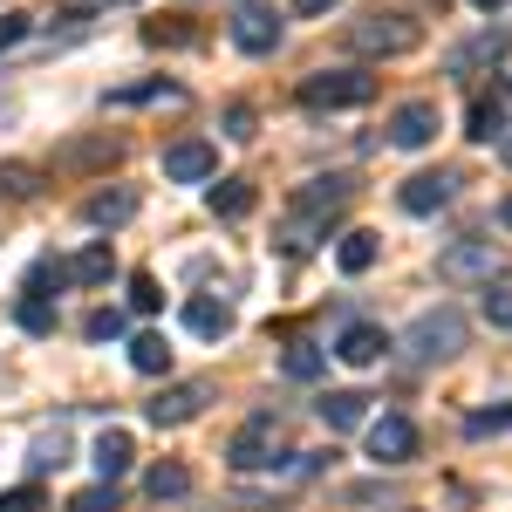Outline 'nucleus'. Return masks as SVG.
Here are the masks:
<instances>
[{
    "label": "nucleus",
    "mask_w": 512,
    "mask_h": 512,
    "mask_svg": "<svg viewBox=\"0 0 512 512\" xmlns=\"http://www.w3.org/2000/svg\"><path fill=\"white\" fill-rule=\"evenodd\" d=\"M376 96V76L369 69H315L301 82V103L308 110H362Z\"/></svg>",
    "instance_id": "obj_5"
},
{
    "label": "nucleus",
    "mask_w": 512,
    "mask_h": 512,
    "mask_svg": "<svg viewBox=\"0 0 512 512\" xmlns=\"http://www.w3.org/2000/svg\"><path fill=\"white\" fill-rule=\"evenodd\" d=\"M89 458H96V472H103V485H117V478L130 472V458H137V444H130V431H103Z\"/></svg>",
    "instance_id": "obj_18"
},
{
    "label": "nucleus",
    "mask_w": 512,
    "mask_h": 512,
    "mask_svg": "<svg viewBox=\"0 0 512 512\" xmlns=\"http://www.w3.org/2000/svg\"><path fill=\"white\" fill-rule=\"evenodd\" d=\"M185 328L205 335V342H226V335H233V308L212 301V294H192V301H185Z\"/></svg>",
    "instance_id": "obj_15"
},
{
    "label": "nucleus",
    "mask_w": 512,
    "mask_h": 512,
    "mask_svg": "<svg viewBox=\"0 0 512 512\" xmlns=\"http://www.w3.org/2000/svg\"><path fill=\"white\" fill-rule=\"evenodd\" d=\"M349 48H355V55H369V62L417 55V48H424V21H410V14H362V21L349 28Z\"/></svg>",
    "instance_id": "obj_2"
},
{
    "label": "nucleus",
    "mask_w": 512,
    "mask_h": 512,
    "mask_svg": "<svg viewBox=\"0 0 512 512\" xmlns=\"http://www.w3.org/2000/svg\"><path fill=\"white\" fill-rule=\"evenodd\" d=\"M396 512H410V506H396Z\"/></svg>",
    "instance_id": "obj_45"
},
{
    "label": "nucleus",
    "mask_w": 512,
    "mask_h": 512,
    "mask_svg": "<svg viewBox=\"0 0 512 512\" xmlns=\"http://www.w3.org/2000/svg\"><path fill=\"white\" fill-rule=\"evenodd\" d=\"M376 253H383V233H362V226H355V233H342V246H335V267H342V274H369Z\"/></svg>",
    "instance_id": "obj_20"
},
{
    "label": "nucleus",
    "mask_w": 512,
    "mask_h": 512,
    "mask_svg": "<svg viewBox=\"0 0 512 512\" xmlns=\"http://www.w3.org/2000/svg\"><path fill=\"white\" fill-rule=\"evenodd\" d=\"M472 7H478V14H499V7H506V0H472Z\"/></svg>",
    "instance_id": "obj_43"
},
{
    "label": "nucleus",
    "mask_w": 512,
    "mask_h": 512,
    "mask_svg": "<svg viewBox=\"0 0 512 512\" xmlns=\"http://www.w3.org/2000/svg\"><path fill=\"white\" fill-rule=\"evenodd\" d=\"M485 321L492 328H512V287H485Z\"/></svg>",
    "instance_id": "obj_33"
},
{
    "label": "nucleus",
    "mask_w": 512,
    "mask_h": 512,
    "mask_svg": "<svg viewBox=\"0 0 512 512\" xmlns=\"http://www.w3.org/2000/svg\"><path fill=\"white\" fill-rule=\"evenodd\" d=\"M158 96H164V103H178L185 89H178V82H130V89H117V96H110V103L123 110V103H158Z\"/></svg>",
    "instance_id": "obj_28"
},
{
    "label": "nucleus",
    "mask_w": 512,
    "mask_h": 512,
    "mask_svg": "<svg viewBox=\"0 0 512 512\" xmlns=\"http://www.w3.org/2000/svg\"><path fill=\"white\" fill-rule=\"evenodd\" d=\"M205 198H212L219 219H246V212H253V185H246V178H219Z\"/></svg>",
    "instance_id": "obj_22"
},
{
    "label": "nucleus",
    "mask_w": 512,
    "mask_h": 512,
    "mask_svg": "<svg viewBox=\"0 0 512 512\" xmlns=\"http://www.w3.org/2000/svg\"><path fill=\"white\" fill-rule=\"evenodd\" d=\"M431 137H437V103H431V96L403 103V110L390 117V144H396V151H424Z\"/></svg>",
    "instance_id": "obj_11"
},
{
    "label": "nucleus",
    "mask_w": 512,
    "mask_h": 512,
    "mask_svg": "<svg viewBox=\"0 0 512 512\" xmlns=\"http://www.w3.org/2000/svg\"><path fill=\"white\" fill-rule=\"evenodd\" d=\"M355 198V178L349 171H328V178H308L301 192H294V212H287V226H280V246L287 253H308L315 239H328V226L342 219V205Z\"/></svg>",
    "instance_id": "obj_1"
},
{
    "label": "nucleus",
    "mask_w": 512,
    "mask_h": 512,
    "mask_svg": "<svg viewBox=\"0 0 512 512\" xmlns=\"http://www.w3.org/2000/svg\"><path fill=\"white\" fill-rule=\"evenodd\" d=\"M110 267H117V260H110V246H82L76 260H69V280H82V287H103V280H110Z\"/></svg>",
    "instance_id": "obj_23"
},
{
    "label": "nucleus",
    "mask_w": 512,
    "mask_h": 512,
    "mask_svg": "<svg viewBox=\"0 0 512 512\" xmlns=\"http://www.w3.org/2000/svg\"><path fill=\"white\" fill-rule=\"evenodd\" d=\"M451 192H458V178H451V171H417V178H403L396 205H403L410 219H431V212L451 205Z\"/></svg>",
    "instance_id": "obj_9"
},
{
    "label": "nucleus",
    "mask_w": 512,
    "mask_h": 512,
    "mask_svg": "<svg viewBox=\"0 0 512 512\" xmlns=\"http://www.w3.org/2000/svg\"><path fill=\"white\" fill-rule=\"evenodd\" d=\"M315 410H321L328 431H355V424H369V396H362V390H328Z\"/></svg>",
    "instance_id": "obj_17"
},
{
    "label": "nucleus",
    "mask_w": 512,
    "mask_h": 512,
    "mask_svg": "<svg viewBox=\"0 0 512 512\" xmlns=\"http://www.w3.org/2000/svg\"><path fill=\"white\" fill-rule=\"evenodd\" d=\"M274 444H280V417L274 410H253L233 431V444H226V465L233 472H267L274 465Z\"/></svg>",
    "instance_id": "obj_6"
},
{
    "label": "nucleus",
    "mask_w": 512,
    "mask_h": 512,
    "mask_svg": "<svg viewBox=\"0 0 512 512\" xmlns=\"http://www.w3.org/2000/svg\"><path fill=\"white\" fill-rule=\"evenodd\" d=\"M205 403H212V383H205V376H192V383H171V390L151 403V424H158V431H178V424H192Z\"/></svg>",
    "instance_id": "obj_8"
},
{
    "label": "nucleus",
    "mask_w": 512,
    "mask_h": 512,
    "mask_svg": "<svg viewBox=\"0 0 512 512\" xmlns=\"http://www.w3.org/2000/svg\"><path fill=\"white\" fill-rule=\"evenodd\" d=\"M123 144L103 130V137H89V144H69V151H55V171H103V164H117Z\"/></svg>",
    "instance_id": "obj_16"
},
{
    "label": "nucleus",
    "mask_w": 512,
    "mask_h": 512,
    "mask_svg": "<svg viewBox=\"0 0 512 512\" xmlns=\"http://www.w3.org/2000/svg\"><path fill=\"white\" fill-rule=\"evenodd\" d=\"M472 137H478V144L506 137V103H499V96H478V103H472Z\"/></svg>",
    "instance_id": "obj_25"
},
{
    "label": "nucleus",
    "mask_w": 512,
    "mask_h": 512,
    "mask_svg": "<svg viewBox=\"0 0 512 512\" xmlns=\"http://www.w3.org/2000/svg\"><path fill=\"white\" fill-rule=\"evenodd\" d=\"M369 458L376 465H410L417 458V424L410 417H376L369 424Z\"/></svg>",
    "instance_id": "obj_10"
},
{
    "label": "nucleus",
    "mask_w": 512,
    "mask_h": 512,
    "mask_svg": "<svg viewBox=\"0 0 512 512\" xmlns=\"http://www.w3.org/2000/svg\"><path fill=\"white\" fill-rule=\"evenodd\" d=\"M130 362H137L144 376H164V369H171V349H164V335H137V342H130Z\"/></svg>",
    "instance_id": "obj_27"
},
{
    "label": "nucleus",
    "mask_w": 512,
    "mask_h": 512,
    "mask_svg": "<svg viewBox=\"0 0 512 512\" xmlns=\"http://www.w3.org/2000/svg\"><path fill=\"white\" fill-rule=\"evenodd\" d=\"M144 41H171V48H178V41H192V28H178V21H151V28H144Z\"/></svg>",
    "instance_id": "obj_39"
},
{
    "label": "nucleus",
    "mask_w": 512,
    "mask_h": 512,
    "mask_svg": "<svg viewBox=\"0 0 512 512\" xmlns=\"http://www.w3.org/2000/svg\"><path fill=\"white\" fill-rule=\"evenodd\" d=\"M499 274H506V246H492V239H458V246L437 253L444 287H492Z\"/></svg>",
    "instance_id": "obj_4"
},
{
    "label": "nucleus",
    "mask_w": 512,
    "mask_h": 512,
    "mask_svg": "<svg viewBox=\"0 0 512 512\" xmlns=\"http://www.w3.org/2000/svg\"><path fill=\"white\" fill-rule=\"evenodd\" d=\"M233 48H239V55H274V48H280L274 7H246V14L233 21Z\"/></svg>",
    "instance_id": "obj_13"
},
{
    "label": "nucleus",
    "mask_w": 512,
    "mask_h": 512,
    "mask_svg": "<svg viewBox=\"0 0 512 512\" xmlns=\"http://www.w3.org/2000/svg\"><path fill=\"white\" fill-rule=\"evenodd\" d=\"M499 219H506V226H512V198H506V205H499Z\"/></svg>",
    "instance_id": "obj_44"
},
{
    "label": "nucleus",
    "mask_w": 512,
    "mask_h": 512,
    "mask_svg": "<svg viewBox=\"0 0 512 512\" xmlns=\"http://www.w3.org/2000/svg\"><path fill=\"white\" fill-rule=\"evenodd\" d=\"M62 7H69V14H89V7H103V0H62Z\"/></svg>",
    "instance_id": "obj_42"
},
{
    "label": "nucleus",
    "mask_w": 512,
    "mask_h": 512,
    "mask_svg": "<svg viewBox=\"0 0 512 512\" xmlns=\"http://www.w3.org/2000/svg\"><path fill=\"white\" fill-rule=\"evenodd\" d=\"M123 328H130V321H123V308H96V315L82 321V335H89V342H117Z\"/></svg>",
    "instance_id": "obj_30"
},
{
    "label": "nucleus",
    "mask_w": 512,
    "mask_h": 512,
    "mask_svg": "<svg viewBox=\"0 0 512 512\" xmlns=\"http://www.w3.org/2000/svg\"><path fill=\"white\" fill-rule=\"evenodd\" d=\"M158 274H130V308H137V315H158Z\"/></svg>",
    "instance_id": "obj_31"
},
{
    "label": "nucleus",
    "mask_w": 512,
    "mask_h": 512,
    "mask_svg": "<svg viewBox=\"0 0 512 512\" xmlns=\"http://www.w3.org/2000/svg\"><path fill=\"white\" fill-rule=\"evenodd\" d=\"M383 349H390V335H383L376 321H349V328L335 335V355H342L349 369H369V362H383Z\"/></svg>",
    "instance_id": "obj_12"
},
{
    "label": "nucleus",
    "mask_w": 512,
    "mask_h": 512,
    "mask_svg": "<svg viewBox=\"0 0 512 512\" xmlns=\"http://www.w3.org/2000/svg\"><path fill=\"white\" fill-rule=\"evenodd\" d=\"M0 512H41V485H14V492H0Z\"/></svg>",
    "instance_id": "obj_37"
},
{
    "label": "nucleus",
    "mask_w": 512,
    "mask_h": 512,
    "mask_svg": "<svg viewBox=\"0 0 512 512\" xmlns=\"http://www.w3.org/2000/svg\"><path fill=\"white\" fill-rule=\"evenodd\" d=\"M144 492H151V499H185V492H192V472H185V465H151Z\"/></svg>",
    "instance_id": "obj_26"
},
{
    "label": "nucleus",
    "mask_w": 512,
    "mask_h": 512,
    "mask_svg": "<svg viewBox=\"0 0 512 512\" xmlns=\"http://www.w3.org/2000/svg\"><path fill=\"white\" fill-rule=\"evenodd\" d=\"M465 342H472V328H465L458 308H424V315L403 328V355L410 362H451Z\"/></svg>",
    "instance_id": "obj_3"
},
{
    "label": "nucleus",
    "mask_w": 512,
    "mask_h": 512,
    "mask_svg": "<svg viewBox=\"0 0 512 512\" xmlns=\"http://www.w3.org/2000/svg\"><path fill=\"white\" fill-rule=\"evenodd\" d=\"M219 171V151L205 144V137H178V144H164V178L171 185H205Z\"/></svg>",
    "instance_id": "obj_7"
},
{
    "label": "nucleus",
    "mask_w": 512,
    "mask_h": 512,
    "mask_svg": "<svg viewBox=\"0 0 512 512\" xmlns=\"http://www.w3.org/2000/svg\"><path fill=\"white\" fill-rule=\"evenodd\" d=\"M0 192H7V198L35 192V171H28V164H0Z\"/></svg>",
    "instance_id": "obj_34"
},
{
    "label": "nucleus",
    "mask_w": 512,
    "mask_h": 512,
    "mask_svg": "<svg viewBox=\"0 0 512 512\" xmlns=\"http://www.w3.org/2000/svg\"><path fill=\"white\" fill-rule=\"evenodd\" d=\"M280 369H287L294 383H315L321 369H328V349H321V342H287V355H280Z\"/></svg>",
    "instance_id": "obj_21"
},
{
    "label": "nucleus",
    "mask_w": 512,
    "mask_h": 512,
    "mask_svg": "<svg viewBox=\"0 0 512 512\" xmlns=\"http://www.w3.org/2000/svg\"><path fill=\"white\" fill-rule=\"evenodd\" d=\"M14 321H21L28 335H55V301H48V294H21V301H14Z\"/></svg>",
    "instance_id": "obj_24"
},
{
    "label": "nucleus",
    "mask_w": 512,
    "mask_h": 512,
    "mask_svg": "<svg viewBox=\"0 0 512 512\" xmlns=\"http://www.w3.org/2000/svg\"><path fill=\"white\" fill-rule=\"evenodd\" d=\"M62 280H69V267H62V260H41L35 274H28V294H48V287H62Z\"/></svg>",
    "instance_id": "obj_36"
},
{
    "label": "nucleus",
    "mask_w": 512,
    "mask_h": 512,
    "mask_svg": "<svg viewBox=\"0 0 512 512\" xmlns=\"http://www.w3.org/2000/svg\"><path fill=\"white\" fill-rule=\"evenodd\" d=\"M226 137H233V144H253V103H233V110H226Z\"/></svg>",
    "instance_id": "obj_35"
},
{
    "label": "nucleus",
    "mask_w": 512,
    "mask_h": 512,
    "mask_svg": "<svg viewBox=\"0 0 512 512\" xmlns=\"http://www.w3.org/2000/svg\"><path fill=\"white\" fill-rule=\"evenodd\" d=\"M328 7H342V0H294V14H328Z\"/></svg>",
    "instance_id": "obj_41"
},
{
    "label": "nucleus",
    "mask_w": 512,
    "mask_h": 512,
    "mask_svg": "<svg viewBox=\"0 0 512 512\" xmlns=\"http://www.w3.org/2000/svg\"><path fill=\"white\" fill-rule=\"evenodd\" d=\"M62 451H69V444H62V431H55V437H41V444H35V458H28V465L48 472V465H62Z\"/></svg>",
    "instance_id": "obj_38"
},
{
    "label": "nucleus",
    "mask_w": 512,
    "mask_h": 512,
    "mask_svg": "<svg viewBox=\"0 0 512 512\" xmlns=\"http://www.w3.org/2000/svg\"><path fill=\"white\" fill-rule=\"evenodd\" d=\"M82 219H89L96 233H110V226H123V219H137V192H130V185L89 192V198H82Z\"/></svg>",
    "instance_id": "obj_14"
},
{
    "label": "nucleus",
    "mask_w": 512,
    "mask_h": 512,
    "mask_svg": "<svg viewBox=\"0 0 512 512\" xmlns=\"http://www.w3.org/2000/svg\"><path fill=\"white\" fill-rule=\"evenodd\" d=\"M506 55H512V35L506 28H485V35H472L458 55H451V69L465 76V69H478V62H506Z\"/></svg>",
    "instance_id": "obj_19"
},
{
    "label": "nucleus",
    "mask_w": 512,
    "mask_h": 512,
    "mask_svg": "<svg viewBox=\"0 0 512 512\" xmlns=\"http://www.w3.org/2000/svg\"><path fill=\"white\" fill-rule=\"evenodd\" d=\"M499 431H512V403H492V410L465 417V437H499Z\"/></svg>",
    "instance_id": "obj_29"
},
{
    "label": "nucleus",
    "mask_w": 512,
    "mask_h": 512,
    "mask_svg": "<svg viewBox=\"0 0 512 512\" xmlns=\"http://www.w3.org/2000/svg\"><path fill=\"white\" fill-rule=\"evenodd\" d=\"M21 35H28V14H0V55H7Z\"/></svg>",
    "instance_id": "obj_40"
},
{
    "label": "nucleus",
    "mask_w": 512,
    "mask_h": 512,
    "mask_svg": "<svg viewBox=\"0 0 512 512\" xmlns=\"http://www.w3.org/2000/svg\"><path fill=\"white\" fill-rule=\"evenodd\" d=\"M69 512H117V485H89V492H76Z\"/></svg>",
    "instance_id": "obj_32"
}]
</instances>
